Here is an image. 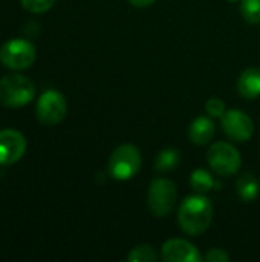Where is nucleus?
Here are the masks:
<instances>
[{"mask_svg":"<svg viewBox=\"0 0 260 262\" xmlns=\"http://www.w3.org/2000/svg\"><path fill=\"white\" fill-rule=\"evenodd\" d=\"M213 206L210 200L201 193L187 196L178 209V224L181 230L190 236L202 235L211 224Z\"/></svg>","mask_w":260,"mask_h":262,"instance_id":"obj_1","label":"nucleus"},{"mask_svg":"<svg viewBox=\"0 0 260 262\" xmlns=\"http://www.w3.org/2000/svg\"><path fill=\"white\" fill-rule=\"evenodd\" d=\"M35 95L34 83L20 74L5 75L0 80V103L8 107H23L32 101Z\"/></svg>","mask_w":260,"mask_h":262,"instance_id":"obj_2","label":"nucleus"},{"mask_svg":"<svg viewBox=\"0 0 260 262\" xmlns=\"http://www.w3.org/2000/svg\"><path fill=\"white\" fill-rule=\"evenodd\" d=\"M141 164H143V158L138 147L132 144H121L112 152L109 158L107 170L113 180L127 181L139 172Z\"/></svg>","mask_w":260,"mask_h":262,"instance_id":"obj_3","label":"nucleus"},{"mask_svg":"<svg viewBox=\"0 0 260 262\" xmlns=\"http://www.w3.org/2000/svg\"><path fill=\"white\" fill-rule=\"evenodd\" d=\"M178 198L176 184L167 178H156L147 190V206L155 216L164 218L172 213Z\"/></svg>","mask_w":260,"mask_h":262,"instance_id":"obj_4","label":"nucleus"},{"mask_svg":"<svg viewBox=\"0 0 260 262\" xmlns=\"http://www.w3.org/2000/svg\"><path fill=\"white\" fill-rule=\"evenodd\" d=\"M37 57L35 46L25 38H12L0 48V63L14 71H23L34 64Z\"/></svg>","mask_w":260,"mask_h":262,"instance_id":"obj_5","label":"nucleus"},{"mask_svg":"<svg viewBox=\"0 0 260 262\" xmlns=\"http://www.w3.org/2000/svg\"><path fill=\"white\" fill-rule=\"evenodd\" d=\"M207 161L213 172L221 177H231L238 173L242 166V157L239 150L225 141H218L210 146L207 152Z\"/></svg>","mask_w":260,"mask_h":262,"instance_id":"obj_6","label":"nucleus"},{"mask_svg":"<svg viewBox=\"0 0 260 262\" xmlns=\"http://www.w3.org/2000/svg\"><path fill=\"white\" fill-rule=\"evenodd\" d=\"M67 112V103L61 92L49 89L43 92L35 106V115L40 123L46 126H54L63 121Z\"/></svg>","mask_w":260,"mask_h":262,"instance_id":"obj_7","label":"nucleus"},{"mask_svg":"<svg viewBox=\"0 0 260 262\" xmlns=\"http://www.w3.org/2000/svg\"><path fill=\"white\" fill-rule=\"evenodd\" d=\"M222 129L225 135L234 141H248L254 134V123L248 114L239 109H230L222 117Z\"/></svg>","mask_w":260,"mask_h":262,"instance_id":"obj_8","label":"nucleus"},{"mask_svg":"<svg viewBox=\"0 0 260 262\" xmlns=\"http://www.w3.org/2000/svg\"><path fill=\"white\" fill-rule=\"evenodd\" d=\"M28 143L21 132L15 129L0 130V166H12L26 152Z\"/></svg>","mask_w":260,"mask_h":262,"instance_id":"obj_9","label":"nucleus"},{"mask_svg":"<svg viewBox=\"0 0 260 262\" xmlns=\"http://www.w3.org/2000/svg\"><path fill=\"white\" fill-rule=\"evenodd\" d=\"M161 258L166 262H199L204 259L190 241L181 238L166 241L161 250Z\"/></svg>","mask_w":260,"mask_h":262,"instance_id":"obj_10","label":"nucleus"},{"mask_svg":"<svg viewBox=\"0 0 260 262\" xmlns=\"http://www.w3.org/2000/svg\"><path fill=\"white\" fill-rule=\"evenodd\" d=\"M213 135H215V123L207 115L196 117L188 127V137H190L192 143L198 144V146L208 144L211 141Z\"/></svg>","mask_w":260,"mask_h":262,"instance_id":"obj_11","label":"nucleus"},{"mask_svg":"<svg viewBox=\"0 0 260 262\" xmlns=\"http://www.w3.org/2000/svg\"><path fill=\"white\" fill-rule=\"evenodd\" d=\"M238 91L248 100L260 97V68H248L241 74L238 80Z\"/></svg>","mask_w":260,"mask_h":262,"instance_id":"obj_12","label":"nucleus"},{"mask_svg":"<svg viewBox=\"0 0 260 262\" xmlns=\"http://www.w3.org/2000/svg\"><path fill=\"white\" fill-rule=\"evenodd\" d=\"M236 187H238L239 196L245 203H251L259 196L260 183L256 178V175H253V173H244L242 177H239Z\"/></svg>","mask_w":260,"mask_h":262,"instance_id":"obj_13","label":"nucleus"},{"mask_svg":"<svg viewBox=\"0 0 260 262\" xmlns=\"http://www.w3.org/2000/svg\"><path fill=\"white\" fill-rule=\"evenodd\" d=\"M181 152L173 147H167L161 150L155 160V170L156 172H170L175 170L181 164Z\"/></svg>","mask_w":260,"mask_h":262,"instance_id":"obj_14","label":"nucleus"},{"mask_svg":"<svg viewBox=\"0 0 260 262\" xmlns=\"http://www.w3.org/2000/svg\"><path fill=\"white\" fill-rule=\"evenodd\" d=\"M190 186L196 193L205 195L207 192L216 187V181L211 177V173L205 169H196L190 177Z\"/></svg>","mask_w":260,"mask_h":262,"instance_id":"obj_15","label":"nucleus"},{"mask_svg":"<svg viewBox=\"0 0 260 262\" xmlns=\"http://www.w3.org/2000/svg\"><path fill=\"white\" fill-rule=\"evenodd\" d=\"M129 262H155L158 261V253L156 250L149 246V244H141L136 246L130 250L129 256H127Z\"/></svg>","mask_w":260,"mask_h":262,"instance_id":"obj_16","label":"nucleus"},{"mask_svg":"<svg viewBox=\"0 0 260 262\" xmlns=\"http://www.w3.org/2000/svg\"><path fill=\"white\" fill-rule=\"evenodd\" d=\"M241 12L245 21L251 25L260 23V0H242L241 2Z\"/></svg>","mask_w":260,"mask_h":262,"instance_id":"obj_17","label":"nucleus"},{"mask_svg":"<svg viewBox=\"0 0 260 262\" xmlns=\"http://www.w3.org/2000/svg\"><path fill=\"white\" fill-rule=\"evenodd\" d=\"M21 6L28 11V12H32V14H43L46 11H49L55 0H20Z\"/></svg>","mask_w":260,"mask_h":262,"instance_id":"obj_18","label":"nucleus"},{"mask_svg":"<svg viewBox=\"0 0 260 262\" xmlns=\"http://www.w3.org/2000/svg\"><path fill=\"white\" fill-rule=\"evenodd\" d=\"M205 112L211 118H222L224 114L227 112L224 100H221V98H210L205 103Z\"/></svg>","mask_w":260,"mask_h":262,"instance_id":"obj_19","label":"nucleus"},{"mask_svg":"<svg viewBox=\"0 0 260 262\" xmlns=\"http://www.w3.org/2000/svg\"><path fill=\"white\" fill-rule=\"evenodd\" d=\"M204 261L208 262H228L230 256L225 250L222 249H211L207 252V255L204 256Z\"/></svg>","mask_w":260,"mask_h":262,"instance_id":"obj_20","label":"nucleus"},{"mask_svg":"<svg viewBox=\"0 0 260 262\" xmlns=\"http://www.w3.org/2000/svg\"><path fill=\"white\" fill-rule=\"evenodd\" d=\"M133 6H136V8H147V6H150L155 0H129Z\"/></svg>","mask_w":260,"mask_h":262,"instance_id":"obj_21","label":"nucleus"},{"mask_svg":"<svg viewBox=\"0 0 260 262\" xmlns=\"http://www.w3.org/2000/svg\"><path fill=\"white\" fill-rule=\"evenodd\" d=\"M228 2H239V0H228Z\"/></svg>","mask_w":260,"mask_h":262,"instance_id":"obj_22","label":"nucleus"}]
</instances>
